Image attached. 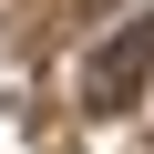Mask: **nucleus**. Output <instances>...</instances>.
<instances>
[{"label":"nucleus","instance_id":"nucleus-1","mask_svg":"<svg viewBox=\"0 0 154 154\" xmlns=\"http://www.w3.org/2000/svg\"><path fill=\"white\" fill-rule=\"evenodd\" d=\"M154 82V21L134 11L93 62H82V113H134V93Z\"/></svg>","mask_w":154,"mask_h":154}]
</instances>
